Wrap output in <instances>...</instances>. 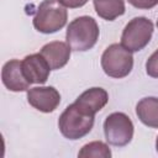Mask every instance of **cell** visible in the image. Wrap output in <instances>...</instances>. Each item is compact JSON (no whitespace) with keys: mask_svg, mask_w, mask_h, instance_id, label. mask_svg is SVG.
<instances>
[{"mask_svg":"<svg viewBox=\"0 0 158 158\" xmlns=\"http://www.w3.org/2000/svg\"><path fill=\"white\" fill-rule=\"evenodd\" d=\"M95 115H90L81 110L75 102L65 107L58 120L60 133L68 139H79L86 136L94 126Z\"/></svg>","mask_w":158,"mask_h":158,"instance_id":"obj_1","label":"cell"},{"mask_svg":"<svg viewBox=\"0 0 158 158\" xmlns=\"http://www.w3.org/2000/svg\"><path fill=\"white\" fill-rule=\"evenodd\" d=\"M99 26L90 16H79L74 19L65 33V40L73 51L84 52L95 46L99 38Z\"/></svg>","mask_w":158,"mask_h":158,"instance_id":"obj_2","label":"cell"},{"mask_svg":"<svg viewBox=\"0 0 158 158\" xmlns=\"http://www.w3.org/2000/svg\"><path fill=\"white\" fill-rule=\"evenodd\" d=\"M68 12L59 0H44L40 4L33 16V26L38 32L54 33L67 23Z\"/></svg>","mask_w":158,"mask_h":158,"instance_id":"obj_3","label":"cell"},{"mask_svg":"<svg viewBox=\"0 0 158 158\" xmlns=\"http://www.w3.org/2000/svg\"><path fill=\"white\" fill-rule=\"evenodd\" d=\"M101 67L106 75L116 79L127 77L133 68L132 52L122 44H110L101 56Z\"/></svg>","mask_w":158,"mask_h":158,"instance_id":"obj_4","label":"cell"},{"mask_svg":"<svg viewBox=\"0 0 158 158\" xmlns=\"http://www.w3.org/2000/svg\"><path fill=\"white\" fill-rule=\"evenodd\" d=\"M153 30V22L149 19L143 16L135 17L125 26L121 35V44L130 52H138L149 43Z\"/></svg>","mask_w":158,"mask_h":158,"instance_id":"obj_5","label":"cell"},{"mask_svg":"<svg viewBox=\"0 0 158 158\" xmlns=\"http://www.w3.org/2000/svg\"><path fill=\"white\" fill-rule=\"evenodd\" d=\"M106 141L116 147L128 144L133 137V123L123 112H112L104 121Z\"/></svg>","mask_w":158,"mask_h":158,"instance_id":"obj_6","label":"cell"},{"mask_svg":"<svg viewBox=\"0 0 158 158\" xmlns=\"http://www.w3.org/2000/svg\"><path fill=\"white\" fill-rule=\"evenodd\" d=\"M27 101L41 112H52L58 107L60 95L53 86H36L27 90Z\"/></svg>","mask_w":158,"mask_h":158,"instance_id":"obj_7","label":"cell"},{"mask_svg":"<svg viewBox=\"0 0 158 158\" xmlns=\"http://www.w3.org/2000/svg\"><path fill=\"white\" fill-rule=\"evenodd\" d=\"M22 73L30 84H43L49 77L52 70L48 62L41 53L26 56L21 62Z\"/></svg>","mask_w":158,"mask_h":158,"instance_id":"obj_8","label":"cell"},{"mask_svg":"<svg viewBox=\"0 0 158 158\" xmlns=\"http://www.w3.org/2000/svg\"><path fill=\"white\" fill-rule=\"evenodd\" d=\"M1 80L11 91H26L30 86V83L22 73L21 62L17 59H11L4 64L1 69Z\"/></svg>","mask_w":158,"mask_h":158,"instance_id":"obj_9","label":"cell"},{"mask_svg":"<svg viewBox=\"0 0 158 158\" xmlns=\"http://www.w3.org/2000/svg\"><path fill=\"white\" fill-rule=\"evenodd\" d=\"M70 51L72 48L69 47L68 43L62 41H53L44 44L41 48L40 53L48 62L51 69L56 70V69L63 68L68 63L70 58Z\"/></svg>","mask_w":158,"mask_h":158,"instance_id":"obj_10","label":"cell"},{"mask_svg":"<svg viewBox=\"0 0 158 158\" xmlns=\"http://www.w3.org/2000/svg\"><path fill=\"white\" fill-rule=\"evenodd\" d=\"M109 101V95L102 88H90L78 96L75 104L90 115H95Z\"/></svg>","mask_w":158,"mask_h":158,"instance_id":"obj_11","label":"cell"},{"mask_svg":"<svg viewBox=\"0 0 158 158\" xmlns=\"http://www.w3.org/2000/svg\"><path fill=\"white\" fill-rule=\"evenodd\" d=\"M136 114L139 121L152 128H158V98L147 96L136 105Z\"/></svg>","mask_w":158,"mask_h":158,"instance_id":"obj_12","label":"cell"},{"mask_svg":"<svg viewBox=\"0 0 158 158\" xmlns=\"http://www.w3.org/2000/svg\"><path fill=\"white\" fill-rule=\"evenodd\" d=\"M94 7L96 14L107 21H112L125 14L123 0H94Z\"/></svg>","mask_w":158,"mask_h":158,"instance_id":"obj_13","label":"cell"},{"mask_svg":"<svg viewBox=\"0 0 158 158\" xmlns=\"http://www.w3.org/2000/svg\"><path fill=\"white\" fill-rule=\"evenodd\" d=\"M79 157H94V158H110L111 157V151L109 146L101 141H94L90 142L79 151L78 153Z\"/></svg>","mask_w":158,"mask_h":158,"instance_id":"obj_14","label":"cell"},{"mask_svg":"<svg viewBox=\"0 0 158 158\" xmlns=\"http://www.w3.org/2000/svg\"><path fill=\"white\" fill-rule=\"evenodd\" d=\"M146 72L152 78H158V49L154 51L146 62Z\"/></svg>","mask_w":158,"mask_h":158,"instance_id":"obj_15","label":"cell"},{"mask_svg":"<svg viewBox=\"0 0 158 158\" xmlns=\"http://www.w3.org/2000/svg\"><path fill=\"white\" fill-rule=\"evenodd\" d=\"M127 1L132 6L137 9H143V10H148L158 5V0H127Z\"/></svg>","mask_w":158,"mask_h":158,"instance_id":"obj_16","label":"cell"},{"mask_svg":"<svg viewBox=\"0 0 158 158\" xmlns=\"http://www.w3.org/2000/svg\"><path fill=\"white\" fill-rule=\"evenodd\" d=\"M65 7H70V9H77V7H81L84 6L89 0H59Z\"/></svg>","mask_w":158,"mask_h":158,"instance_id":"obj_17","label":"cell"},{"mask_svg":"<svg viewBox=\"0 0 158 158\" xmlns=\"http://www.w3.org/2000/svg\"><path fill=\"white\" fill-rule=\"evenodd\" d=\"M156 149H157V152H158V137H157V139H156Z\"/></svg>","mask_w":158,"mask_h":158,"instance_id":"obj_18","label":"cell"},{"mask_svg":"<svg viewBox=\"0 0 158 158\" xmlns=\"http://www.w3.org/2000/svg\"><path fill=\"white\" fill-rule=\"evenodd\" d=\"M157 27H158V20H157Z\"/></svg>","mask_w":158,"mask_h":158,"instance_id":"obj_19","label":"cell"}]
</instances>
